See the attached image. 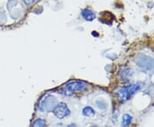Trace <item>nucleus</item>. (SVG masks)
Returning <instances> with one entry per match:
<instances>
[{
	"mask_svg": "<svg viewBox=\"0 0 154 127\" xmlns=\"http://www.w3.org/2000/svg\"><path fill=\"white\" fill-rule=\"evenodd\" d=\"M37 0H24V3L28 5H32Z\"/></svg>",
	"mask_w": 154,
	"mask_h": 127,
	"instance_id": "nucleus-12",
	"label": "nucleus"
},
{
	"mask_svg": "<svg viewBox=\"0 0 154 127\" xmlns=\"http://www.w3.org/2000/svg\"><path fill=\"white\" fill-rule=\"evenodd\" d=\"M96 114V112L94 110V108L91 106H87L84 107L82 108V115L85 117H93Z\"/></svg>",
	"mask_w": 154,
	"mask_h": 127,
	"instance_id": "nucleus-8",
	"label": "nucleus"
},
{
	"mask_svg": "<svg viewBox=\"0 0 154 127\" xmlns=\"http://www.w3.org/2000/svg\"><path fill=\"white\" fill-rule=\"evenodd\" d=\"M66 127H77V126L75 124H74V123H71V124H69Z\"/></svg>",
	"mask_w": 154,
	"mask_h": 127,
	"instance_id": "nucleus-13",
	"label": "nucleus"
},
{
	"mask_svg": "<svg viewBox=\"0 0 154 127\" xmlns=\"http://www.w3.org/2000/svg\"><path fill=\"white\" fill-rule=\"evenodd\" d=\"M90 127H98V126H90Z\"/></svg>",
	"mask_w": 154,
	"mask_h": 127,
	"instance_id": "nucleus-14",
	"label": "nucleus"
},
{
	"mask_svg": "<svg viewBox=\"0 0 154 127\" xmlns=\"http://www.w3.org/2000/svg\"><path fill=\"white\" fill-rule=\"evenodd\" d=\"M133 70L131 68H123L120 72V77L123 80H128V78L132 77Z\"/></svg>",
	"mask_w": 154,
	"mask_h": 127,
	"instance_id": "nucleus-9",
	"label": "nucleus"
},
{
	"mask_svg": "<svg viewBox=\"0 0 154 127\" xmlns=\"http://www.w3.org/2000/svg\"><path fill=\"white\" fill-rule=\"evenodd\" d=\"M57 103V100L54 96L50 94L45 95L39 102L38 109L41 112H52Z\"/></svg>",
	"mask_w": 154,
	"mask_h": 127,
	"instance_id": "nucleus-3",
	"label": "nucleus"
},
{
	"mask_svg": "<svg viewBox=\"0 0 154 127\" xmlns=\"http://www.w3.org/2000/svg\"><path fill=\"white\" fill-rule=\"evenodd\" d=\"M82 16H83V18L86 20V21H88V22H92L95 19V14H94L93 11L91 10H88V9H85L82 11Z\"/></svg>",
	"mask_w": 154,
	"mask_h": 127,
	"instance_id": "nucleus-6",
	"label": "nucleus"
},
{
	"mask_svg": "<svg viewBox=\"0 0 154 127\" xmlns=\"http://www.w3.org/2000/svg\"><path fill=\"white\" fill-rule=\"evenodd\" d=\"M133 120V116L128 114V113H125L122 114V127H128Z\"/></svg>",
	"mask_w": 154,
	"mask_h": 127,
	"instance_id": "nucleus-7",
	"label": "nucleus"
},
{
	"mask_svg": "<svg viewBox=\"0 0 154 127\" xmlns=\"http://www.w3.org/2000/svg\"><path fill=\"white\" fill-rule=\"evenodd\" d=\"M141 88V84L135 83L132 84H128L126 86H122L116 90V96L117 100L123 103L126 102L128 100L131 98V96H134L135 93H137L138 91Z\"/></svg>",
	"mask_w": 154,
	"mask_h": 127,
	"instance_id": "nucleus-1",
	"label": "nucleus"
},
{
	"mask_svg": "<svg viewBox=\"0 0 154 127\" xmlns=\"http://www.w3.org/2000/svg\"><path fill=\"white\" fill-rule=\"evenodd\" d=\"M32 127H46V120L41 118L36 119L33 121Z\"/></svg>",
	"mask_w": 154,
	"mask_h": 127,
	"instance_id": "nucleus-10",
	"label": "nucleus"
},
{
	"mask_svg": "<svg viewBox=\"0 0 154 127\" xmlns=\"http://www.w3.org/2000/svg\"><path fill=\"white\" fill-rule=\"evenodd\" d=\"M88 89V84L82 81H71L64 85L61 90L62 94L64 96H72L75 92H82Z\"/></svg>",
	"mask_w": 154,
	"mask_h": 127,
	"instance_id": "nucleus-2",
	"label": "nucleus"
},
{
	"mask_svg": "<svg viewBox=\"0 0 154 127\" xmlns=\"http://www.w3.org/2000/svg\"><path fill=\"white\" fill-rule=\"evenodd\" d=\"M96 105L99 109H106L107 108V102L104 99H98L96 101Z\"/></svg>",
	"mask_w": 154,
	"mask_h": 127,
	"instance_id": "nucleus-11",
	"label": "nucleus"
},
{
	"mask_svg": "<svg viewBox=\"0 0 154 127\" xmlns=\"http://www.w3.org/2000/svg\"><path fill=\"white\" fill-rule=\"evenodd\" d=\"M138 66L143 71H150L154 67V61L148 56L139 55L134 60Z\"/></svg>",
	"mask_w": 154,
	"mask_h": 127,
	"instance_id": "nucleus-4",
	"label": "nucleus"
},
{
	"mask_svg": "<svg viewBox=\"0 0 154 127\" xmlns=\"http://www.w3.org/2000/svg\"><path fill=\"white\" fill-rule=\"evenodd\" d=\"M52 113L57 119L63 120V119L66 118L67 116H69L70 114V109L69 108V107L66 103L59 102L56 105Z\"/></svg>",
	"mask_w": 154,
	"mask_h": 127,
	"instance_id": "nucleus-5",
	"label": "nucleus"
}]
</instances>
